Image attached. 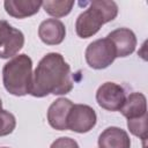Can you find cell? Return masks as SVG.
<instances>
[{"label":"cell","mask_w":148,"mask_h":148,"mask_svg":"<svg viewBox=\"0 0 148 148\" xmlns=\"http://www.w3.org/2000/svg\"><path fill=\"white\" fill-rule=\"evenodd\" d=\"M127 119H135L147 114V99L142 92L130 94L119 110Z\"/></svg>","instance_id":"cell-13"},{"label":"cell","mask_w":148,"mask_h":148,"mask_svg":"<svg viewBox=\"0 0 148 148\" xmlns=\"http://www.w3.org/2000/svg\"><path fill=\"white\" fill-rule=\"evenodd\" d=\"M72 106L73 102L68 98L60 97L56 99L47 109V121L50 126L58 131H66L67 118Z\"/></svg>","instance_id":"cell-8"},{"label":"cell","mask_w":148,"mask_h":148,"mask_svg":"<svg viewBox=\"0 0 148 148\" xmlns=\"http://www.w3.org/2000/svg\"><path fill=\"white\" fill-rule=\"evenodd\" d=\"M0 22H1V20H0Z\"/></svg>","instance_id":"cell-20"},{"label":"cell","mask_w":148,"mask_h":148,"mask_svg":"<svg viewBox=\"0 0 148 148\" xmlns=\"http://www.w3.org/2000/svg\"><path fill=\"white\" fill-rule=\"evenodd\" d=\"M0 148H8V147H0Z\"/></svg>","instance_id":"cell-19"},{"label":"cell","mask_w":148,"mask_h":148,"mask_svg":"<svg viewBox=\"0 0 148 148\" xmlns=\"http://www.w3.org/2000/svg\"><path fill=\"white\" fill-rule=\"evenodd\" d=\"M114 45L117 57L124 58L132 54L136 46L135 34L128 28H118L106 36Z\"/></svg>","instance_id":"cell-9"},{"label":"cell","mask_w":148,"mask_h":148,"mask_svg":"<svg viewBox=\"0 0 148 148\" xmlns=\"http://www.w3.org/2000/svg\"><path fill=\"white\" fill-rule=\"evenodd\" d=\"M126 99L125 89L114 82H105L96 91L98 105L108 111H119Z\"/></svg>","instance_id":"cell-7"},{"label":"cell","mask_w":148,"mask_h":148,"mask_svg":"<svg viewBox=\"0 0 148 148\" xmlns=\"http://www.w3.org/2000/svg\"><path fill=\"white\" fill-rule=\"evenodd\" d=\"M32 81V60L22 53L13 57L2 68V82L6 90L14 96L30 94Z\"/></svg>","instance_id":"cell-3"},{"label":"cell","mask_w":148,"mask_h":148,"mask_svg":"<svg viewBox=\"0 0 148 148\" xmlns=\"http://www.w3.org/2000/svg\"><path fill=\"white\" fill-rule=\"evenodd\" d=\"M74 6V1L69 0H46L42 2V7L49 15L56 17H62L71 13Z\"/></svg>","instance_id":"cell-14"},{"label":"cell","mask_w":148,"mask_h":148,"mask_svg":"<svg viewBox=\"0 0 148 148\" xmlns=\"http://www.w3.org/2000/svg\"><path fill=\"white\" fill-rule=\"evenodd\" d=\"M16 126V119L13 113L6 110H0V136L10 134Z\"/></svg>","instance_id":"cell-16"},{"label":"cell","mask_w":148,"mask_h":148,"mask_svg":"<svg viewBox=\"0 0 148 148\" xmlns=\"http://www.w3.org/2000/svg\"><path fill=\"white\" fill-rule=\"evenodd\" d=\"M50 148H80V147L74 139L68 136H61L54 140Z\"/></svg>","instance_id":"cell-17"},{"label":"cell","mask_w":148,"mask_h":148,"mask_svg":"<svg viewBox=\"0 0 148 148\" xmlns=\"http://www.w3.org/2000/svg\"><path fill=\"white\" fill-rule=\"evenodd\" d=\"M0 110H2V102H1V98H0Z\"/></svg>","instance_id":"cell-18"},{"label":"cell","mask_w":148,"mask_h":148,"mask_svg":"<svg viewBox=\"0 0 148 148\" xmlns=\"http://www.w3.org/2000/svg\"><path fill=\"white\" fill-rule=\"evenodd\" d=\"M43 1L38 0H6L3 2L7 14L16 18H25L38 13Z\"/></svg>","instance_id":"cell-12"},{"label":"cell","mask_w":148,"mask_h":148,"mask_svg":"<svg viewBox=\"0 0 148 148\" xmlns=\"http://www.w3.org/2000/svg\"><path fill=\"white\" fill-rule=\"evenodd\" d=\"M127 127L130 132L143 140L146 142L147 140V114L135 118V119H127Z\"/></svg>","instance_id":"cell-15"},{"label":"cell","mask_w":148,"mask_h":148,"mask_svg":"<svg viewBox=\"0 0 148 148\" xmlns=\"http://www.w3.org/2000/svg\"><path fill=\"white\" fill-rule=\"evenodd\" d=\"M38 36L47 45H58L66 36L65 24L58 18H47L39 24Z\"/></svg>","instance_id":"cell-10"},{"label":"cell","mask_w":148,"mask_h":148,"mask_svg":"<svg viewBox=\"0 0 148 148\" xmlns=\"http://www.w3.org/2000/svg\"><path fill=\"white\" fill-rule=\"evenodd\" d=\"M97 116L95 110L87 104H73L68 118L67 130L76 133H87L95 127Z\"/></svg>","instance_id":"cell-6"},{"label":"cell","mask_w":148,"mask_h":148,"mask_svg":"<svg viewBox=\"0 0 148 148\" xmlns=\"http://www.w3.org/2000/svg\"><path fill=\"white\" fill-rule=\"evenodd\" d=\"M84 57L89 67L94 69H103L114 61L117 53L112 42L105 37L91 42L86 49Z\"/></svg>","instance_id":"cell-4"},{"label":"cell","mask_w":148,"mask_h":148,"mask_svg":"<svg viewBox=\"0 0 148 148\" xmlns=\"http://www.w3.org/2000/svg\"><path fill=\"white\" fill-rule=\"evenodd\" d=\"M118 6L112 0H95L82 12L75 22V31L81 38H89L98 32L101 27L116 18Z\"/></svg>","instance_id":"cell-2"},{"label":"cell","mask_w":148,"mask_h":148,"mask_svg":"<svg viewBox=\"0 0 148 148\" xmlns=\"http://www.w3.org/2000/svg\"><path fill=\"white\" fill-rule=\"evenodd\" d=\"M24 45V35L21 30L12 27L7 21L0 22V58L15 57Z\"/></svg>","instance_id":"cell-5"},{"label":"cell","mask_w":148,"mask_h":148,"mask_svg":"<svg viewBox=\"0 0 148 148\" xmlns=\"http://www.w3.org/2000/svg\"><path fill=\"white\" fill-rule=\"evenodd\" d=\"M99 148H131L127 132L117 126L106 127L98 136Z\"/></svg>","instance_id":"cell-11"},{"label":"cell","mask_w":148,"mask_h":148,"mask_svg":"<svg viewBox=\"0 0 148 148\" xmlns=\"http://www.w3.org/2000/svg\"><path fill=\"white\" fill-rule=\"evenodd\" d=\"M73 89V79L69 65L58 52L45 54L32 73L30 95L45 97L52 95H66Z\"/></svg>","instance_id":"cell-1"}]
</instances>
